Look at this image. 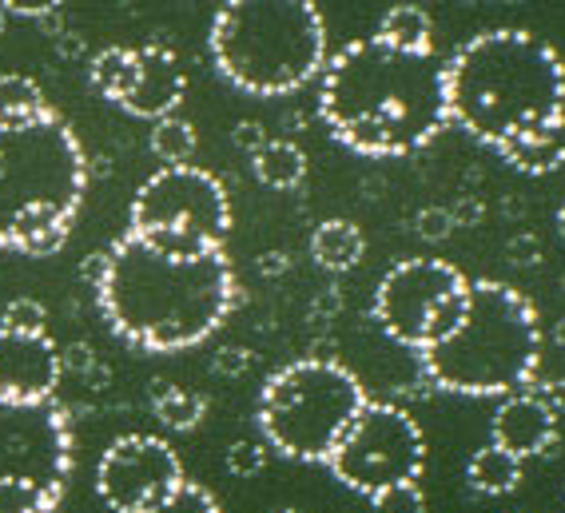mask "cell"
<instances>
[{
    "instance_id": "6da1fadb",
    "label": "cell",
    "mask_w": 565,
    "mask_h": 513,
    "mask_svg": "<svg viewBox=\"0 0 565 513\" xmlns=\"http://www.w3.org/2000/svg\"><path fill=\"white\" fill-rule=\"evenodd\" d=\"M96 302L116 339L136 351H192L220 331L239 302L227 252L172 255L124 232L104 252Z\"/></svg>"
},
{
    "instance_id": "7a4b0ae2",
    "label": "cell",
    "mask_w": 565,
    "mask_h": 513,
    "mask_svg": "<svg viewBox=\"0 0 565 513\" xmlns=\"http://www.w3.org/2000/svg\"><path fill=\"white\" fill-rule=\"evenodd\" d=\"M319 76V120L343 148L371 160L411 156L450 124L435 52H398L363 36L327 56Z\"/></svg>"
},
{
    "instance_id": "3957f363",
    "label": "cell",
    "mask_w": 565,
    "mask_h": 513,
    "mask_svg": "<svg viewBox=\"0 0 565 513\" xmlns=\"http://www.w3.org/2000/svg\"><path fill=\"white\" fill-rule=\"evenodd\" d=\"M446 120L502 148L518 136L565 131V64L525 29L478 32L443 64Z\"/></svg>"
},
{
    "instance_id": "277c9868",
    "label": "cell",
    "mask_w": 565,
    "mask_h": 513,
    "mask_svg": "<svg viewBox=\"0 0 565 513\" xmlns=\"http://www.w3.org/2000/svg\"><path fill=\"white\" fill-rule=\"evenodd\" d=\"M88 192V156L61 111L0 124V252L49 259L68 243Z\"/></svg>"
},
{
    "instance_id": "5b68a950",
    "label": "cell",
    "mask_w": 565,
    "mask_h": 513,
    "mask_svg": "<svg viewBox=\"0 0 565 513\" xmlns=\"http://www.w3.org/2000/svg\"><path fill=\"white\" fill-rule=\"evenodd\" d=\"M418 363L426 383L446 394L494 398L525 391L542 363V322L534 302L510 282L475 279L458 331L418 354Z\"/></svg>"
},
{
    "instance_id": "8992f818",
    "label": "cell",
    "mask_w": 565,
    "mask_h": 513,
    "mask_svg": "<svg viewBox=\"0 0 565 513\" xmlns=\"http://www.w3.org/2000/svg\"><path fill=\"white\" fill-rule=\"evenodd\" d=\"M207 49L232 88L291 96L323 72L327 24L315 0H223Z\"/></svg>"
},
{
    "instance_id": "52a82bcc",
    "label": "cell",
    "mask_w": 565,
    "mask_h": 513,
    "mask_svg": "<svg viewBox=\"0 0 565 513\" xmlns=\"http://www.w3.org/2000/svg\"><path fill=\"white\" fill-rule=\"evenodd\" d=\"M371 403L363 383L339 359H295L259 391L255 423L263 442L291 462H323Z\"/></svg>"
},
{
    "instance_id": "ba28073f",
    "label": "cell",
    "mask_w": 565,
    "mask_h": 513,
    "mask_svg": "<svg viewBox=\"0 0 565 513\" xmlns=\"http://www.w3.org/2000/svg\"><path fill=\"white\" fill-rule=\"evenodd\" d=\"M128 232L172 255L223 252V239L232 232L227 188L195 163L160 168L131 195Z\"/></svg>"
},
{
    "instance_id": "9c48e42d",
    "label": "cell",
    "mask_w": 565,
    "mask_h": 513,
    "mask_svg": "<svg viewBox=\"0 0 565 513\" xmlns=\"http://www.w3.org/2000/svg\"><path fill=\"white\" fill-rule=\"evenodd\" d=\"M470 302V279L446 259H403L374 287L371 314L386 339L430 351L458 331Z\"/></svg>"
},
{
    "instance_id": "30bf717a",
    "label": "cell",
    "mask_w": 565,
    "mask_h": 513,
    "mask_svg": "<svg viewBox=\"0 0 565 513\" xmlns=\"http://www.w3.org/2000/svg\"><path fill=\"white\" fill-rule=\"evenodd\" d=\"M327 466L347 490L363 493V498L386 490V485L418 482L426 466L423 426L414 423L403 406L366 403L347 438L327 458Z\"/></svg>"
},
{
    "instance_id": "8fae6325",
    "label": "cell",
    "mask_w": 565,
    "mask_h": 513,
    "mask_svg": "<svg viewBox=\"0 0 565 513\" xmlns=\"http://www.w3.org/2000/svg\"><path fill=\"white\" fill-rule=\"evenodd\" d=\"M76 466L72 418L56 398L0 394V482H32L61 493Z\"/></svg>"
},
{
    "instance_id": "7c38bea8",
    "label": "cell",
    "mask_w": 565,
    "mask_h": 513,
    "mask_svg": "<svg viewBox=\"0 0 565 513\" xmlns=\"http://www.w3.org/2000/svg\"><path fill=\"white\" fill-rule=\"evenodd\" d=\"M180 453L156 434H124L96 466V493L111 513H143L183 482Z\"/></svg>"
},
{
    "instance_id": "4fadbf2b",
    "label": "cell",
    "mask_w": 565,
    "mask_h": 513,
    "mask_svg": "<svg viewBox=\"0 0 565 513\" xmlns=\"http://www.w3.org/2000/svg\"><path fill=\"white\" fill-rule=\"evenodd\" d=\"M61 378V346L49 334H21L0 327V394L29 403L56 398Z\"/></svg>"
},
{
    "instance_id": "5bb4252c",
    "label": "cell",
    "mask_w": 565,
    "mask_h": 513,
    "mask_svg": "<svg viewBox=\"0 0 565 513\" xmlns=\"http://www.w3.org/2000/svg\"><path fill=\"white\" fill-rule=\"evenodd\" d=\"M183 92H188V76H183L180 56L168 44H143L136 49V81L116 108H124L136 120L156 124L163 116H175Z\"/></svg>"
},
{
    "instance_id": "9a60e30c",
    "label": "cell",
    "mask_w": 565,
    "mask_h": 513,
    "mask_svg": "<svg viewBox=\"0 0 565 513\" xmlns=\"http://www.w3.org/2000/svg\"><path fill=\"white\" fill-rule=\"evenodd\" d=\"M490 442L514 458H542L557 442V414L545 406L537 391H518L502 398L490 423Z\"/></svg>"
},
{
    "instance_id": "2e32d148",
    "label": "cell",
    "mask_w": 565,
    "mask_h": 513,
    "mask_svg": "<svg viewBox=\"0 0 565 513\" xmlns=\"http://www.w3.org/2000/svg\"><path fill=\"white\" fill-rule=\"evenodd\" d=\"M363 252H366V239L351 220H323L311 232V259L319 263L323 271H334V275L351 271V267H359Z\"/></svg>"
},
{
    "instance_id": "e0dca14e",
    "label": "cell",
    "mask_w": 565,
    "mask_h": 513,
    "mask_svg": "<svg viewBox=\"0 0 565 513\" xmlns=\"http://www.w3.org/2000/svg\"><path fill=\"white\" fill-rule=\"evenodd\" d=\"M252 171L271 192H295L307 180V151L295 140H267L252 156Z\"/></svg>"
},
{
    "instance_id": "ac0fdd59",
    "label": "cell",
    "mask_w": 565,
    "mask_h": 513,
    "mask_svg": "<svg viewBox=\"0 0 565 513\" xmlns=\"http://www.w3.org/2000/svg\"><path fill=\"white\" fill-rule=\"evenodd\" d=\"M505 163L522 175H550L565 163V131H537V136H518V140L498 148Z\"/></svg>"
},
{
    "instance_id": "d6986e66",
    "label": "cell",
    "mask_w": 565,
    "mask_h": 513,
    "mask_svg": "<svg viewBox=\"0 0 565 513\" xmlns=\"http://www.w3.org/2000/svg\"><path fill=\"white\" fill-rule=\"evenodd\" d=\"M374 36L398 52H435V21L418 4H394L379 21Z\"/></svg>"
},
{
    "instance_id": "ffe728a7",
    "label": "cell",
    "mask_w": 565,
    "mask_h": 513,
    "mask_svg": "<svg viewBox=\"0 0 565 513\" xmlns=\"http://www.w3.org/2000/svg\"><path fill=\"white\" fill-rule=\"evenodd\" d=\"M466 478H470V485L482 498H505V493H514L518 482H522V458L498 450L494 442H486L470 458V466H466Z\"/></svg>"
},
{
    "instance_id": "44dd1931",
    "label": "cell",
    "mask_w": 565,
    "mask_h": 513,
    "mask_svg": "<svg viewBox=\"0 0 565 513\" xmlns=\"http://www.w3.org/2000/svg\"><path fill=\"white\" fill-rule=\"evenodd\" d=\"M152 414L156 423L168 426L175 434H188L203 423V414H207V398L188 386H172V383H156L152 386Z\"/></svg>"
},
{
    "instance_id": "7402d4cb",
    "label": "cell",
    "mask_w": 565,
    "mask_h": 513,
    "mask_svg": "<svg viewBox=\"0 0 565 513\" xmlns=\"http://www.w3.org/2000/svg\"><path fill=\"white\" fill-rule=\"evenodd\" d=\"M131 81H136V49H120V44H111V49L96 52L88 64V84L100 92L104 100L120 104L128 96Z\"/></svg>"
},
{
    "instance_id": "603a6c76",
    "label": "cell",
    "mask_w": 565,
    "mask_h": 513,
    "mask_svg": "<svg viewBox=\"0 0 565 513\" xmlns=\"http://www.w3.org/2000/svg\"><path fill=\"white\" fill-rule=\"evenodd\" d=\"M44 111H49V100H44L41 84L29 81V76H21V72L0 76V124L41 120Z\"/></svg>"
},
{
    "instance_id": "cb8c5ba5",
    "label": "cell",
    "mask_w": 565,
    "mask_h": 513,
    "mask_svg": "<svg viewBox=\"0 0 565 513\" xmlns=\"http://www.w3.org/2000/svg\"><path fill=\"white\" fill-rule=\"evenodd\" d=\"M152 156L163 168H180V163H192L195 156V128L183 116H163L152 124Z\"/></svg>"
},
{
    "instance_id": "d4e9b609",
    "label": "cell",
    "mask_w": 565,
    "mask_h": 513,
    "mask_svg": "<svg viewBox=\"0 0 565 513\" xmlns=\"http://www.w3.org/2000/svg\"><path fill=\"white\" fill-rule=\"evenodd\" d=\"M61 505V493L32 482H0V513H44Z\"/></svg>"
},
{
    "instance_id": "484cf974",
    "label": "cell",
    "mask_w": 565,
    "mask_h": 513,
    "mask_svg": "<svg viewBox=\"0 0 565 513\" xmlns=\"http://www.w3.org/2000/svg\"><path fill=\"white\" fill-rule=\"evenodd\" d=\"M143 513H223V510H220V502H215L212 490H203L200 482L183 478L163 502H156L152 510H143Z\"/></svg>"
},
{
    "instance_id": "4316f807",
    "label": "cell",
    "mask_w": 565,
    "mask_h": 513,
    "mask_svg": "<svg viewBox=\"0 0 565 513\" xmlns=\"http://www.w3.org/2000/svg\"><path fill=\"white\" fill-rule=\"evenodd\" d=\"M0 327L4 331H21V334H49V311H44L41 299H12L0 314Z\"/></svg>"
},
{
    "instance_id": "83f0119b",
    "label": "cell",
    "mask_w": 565,
    "mask_h": 513,
    "mask_svg": "<svg viewBox=\"0 0 565 513\" xmlns=\"http://www.w3.org/2000/svg\"><path fill=\"white\" fill-rule=\"evenodd\" d=\"M371 505L374 513H426V493L418 490V482H398L371 493Z\"/></svg>"
},
{
    "instance_id": "f1b7e54d",
    "label": "cell",
    "mask_w": 565,
    "mask_h": 513,
    "mask_svg": "<svg viewBox=\"0 0 565 513\" xmlns=\"http://www.w3.org/2000/svg\"><path fill=\"white\" fill-rule=\"evenodd\" d=\"M267 470V446L252 442V438H239V442L227 446V473L232 478H259Z\"/></svg>"
},
{
    "instance_id": "f546056e",
    "label": "cell",
    "mask_w": 565,
    "mask_h": 513,
    "mask_svg": "<svg viewBox=\"0 0 565 513\" xmlns=\"http://www.w3.org/2000/svg\"><path fill=\"white\" fill-rule=\"evenodd\" d=\"M455 215H450V207L446 203H426L423 212L414 215V235L426 243H446L450 235H455Z\"/></svg>"
},
{
    "instance_id": "4dcf8cb0",
    "label": "cell",
    "mask_w": 565,
    "mask_h": 513,
    "mask_svg": "<svg viewBox=\"0 0 565 513\" xmlns=\"http://www.w3.org/2000/svg\"><path fill=\"white\" fill-rule=\"evenodd\" d=\"M505 263L510 267H537L542 263V239L534 232H518L505 239Z\"/></svg>"
},
{
    "instance_id": "1f68e13d",
    "label": "cell",
    "mask_w": 565,
    "mask_h": 513,
    "mask_svg": "<svg viewBox=\"0 0 565 513\" xmlns=\"http://www.w3.org/2000/svg\"><path fill=\"white\" fill-rule=\"evenodd\" d=\"M255 354L247 351V346H220V351L212 354V371L220 374V378H243V374L252 371Z\"/></svg>"
},
{
    "instance_id": "d6a6232c",
    "label": "cell",
    "mask_w": 565,
    "mask_h": 513,
    "mask_svg": "<svg viewBox=\"0 0 565 513\" xmlns=\"http://www.w3.org/2000/svg\"><path fill=\"white\" fill-rule=\"evenodd\" d=\"M61 366L64 371H72V374H84L88 378L92 371H96V351H92L88 342H72V346H64L61 351Z\"/></svg>"
},
{
    "instance_id": "836d02e7",
    "label": "cell",
    "mask_w": 565,
    "mask_h": 513,
    "mask_svg": "<svg viewBox=\"0 0 565 513\" xmlns=\"http://www.w3.org/2000/svg\"><path fill=\"white\" fill-rule=\"evenodd\" d=\"M339 314H343V291L327 287V291L311 302V322H315V327H331Z\"/></svg>"
},
{
    "instance_id": "e575fe53",
    "label": "cell",
    "mask_w": 565,
    "mask_h": 513,
    "mask_svg": "<svg viewBox=\"0 0 565 513\" xmlns=\"http://www.w3.org/2000/svg\"><path fill=\"white\" fill-rule=\"evenodd\" d=\"M267 140H271V136L263 131V124H259V120H239V124L232 128V143H235L239 151H247V156H255V151H259Z\"/></svg>"
},
{
    "instance_id": "d590c367",
    "label": "cell",
    "mask_w": 565,
    "mask_h": 513,
    "mask_svg": "<svg viewBox=\"0 0 565 513\" xmlns=\"http://www.w3.org/2000/svg\"><path fill=\"white\" fill-rule=\"evenodd\" d=\"M64 0H0V9H4V17H32V21H36V17H49V12H56L61 9Z\"/></svg>"
},
{
    "instance_id": "8d00e7d4",
    "label": "cell",
    "mask_w": 565,
    "mask_h": 513,
    "mask_svg": "<svg viewBox=\"0 0 565 513\" xmlns=\"http://www.w3.org/2000/svg\"><path fill=\"white\" fill-rule=\"evenodd\" d=\"M450 215H455V227H478L486 215V203L478 195H462V200L450 203Z\"/></svg>"
},
{
    "instance_id": "74e56055",
    "label": "cell",
    "mask_w": 565,
    "mask_h": 513,
    "mask_svg": "<svg viewBox=\"0 0 565 513\" xmlns=\"http://www.w3.org/2000/svg\"><path fill=\"white\" fill-rule=\"evenodd\" d=\"M255 271H259L263 279H279V275L291 271V255L287 252H263L259 259H255Z\"/></svg>"
},
{
    "instance_id": "f35d334b",
    "label": "cell",
    "mask_w": 565,
    "mask_h": 513,
    "mask_svg": "<svg viewBox=\"0 0 565 513\" xmlns=\"http://www.w3.org/2000/svg\"><path fill=\"white\" fill-rule=\"evenodd\" d=\"M537 394H542L545 406H550L554 414H565V378H557V383H545Z\"/></svg>"
},
{
    "instance_id": "ab89813d",
    "label": "cell",
    "mask_w": 565,
    "mask_h": 513,
    "mask_svg": "<svg viewBox=\"0 0 565 513\" xmlns=\"http://www.w3.org/2000/svg\"><path fill=\"white\" fill-rule=\"evenodd\" d=\"M550 339H554L557 346H565V314H562V319L554 322V331H550Z\"/></svg>"
},
{
    "instance_id": "60d3db41",
    "label": "cell",
    "mask_w": 565,
    "mask_h": 513,
    "mask_svg": "<svg viewBox=\"0 0 565 513\" xmlns=\"http://www.w3.org/2000/svg\"><path fill=\"white\" fill-rule=\"evenodd\" d=\"M557 235H562V239H565V203H562V207H557Z\"/></svg>"
},
{
    "instance_id": "b9f144b4",
    "label": "cell",
    "mask_w": 565,
    "mask_h": 513,
    "mask_svg": "<svg viewBox=\"0 0 565 513\" xmlns=\"http://www.w3.org/2000/svg\"><path fill=\"white\" fill-rule=\"evenodd\" d=\"M505 212H510V215H522V200H505Z\"/></svg>"
},
{
    "instance_id": "7bdbcfd3",
    "label": "cell",
    "mask_w": 565,
    "mask_h": 513,
    "mask_svg": "<svg viewBox=\"0 0 565 513\" xmlns=\"http://www.w3.org/2000/svg\"><path fill=\"white\" fill-rule=\"evenodd\" d=\"M275 513H307V510H299V505H287V510H275Z\"/></svg>"
},
{
    "instance_id": "ee69618b",
    "label": "cell",
    "mask_w": 565,
    "mask_h": 513,
    "mask_svg": "<svg viewBox=\"0 0 565 513\" xmlns=\"http://www.w3.org/2000/svg\"><path fill=\"white\" fill-rule=\"evenodd\" d=\"M494 4H525V0H494Z\"/></svg>"
},
{
    "instance_id": "f6af8a7d",
    "label": "cell",
    "mask_w": 565,
    "mask_h": 513,
    "mask_svg": "<svg viewBox=\"0 0 565 513\" xmlns=\"http://www.w3.org/2000/svg\"><path fill=\"white\" fill-rule=\"evenodd\" d=\"M0 36H4V9H0Z\"/></svg>"
},
{
    "instance_id": "bcb514c9",
    "label": "cell",
    "mask_w": 565,
    "mask_h": 513,
    "mask_svg": "<svg viewBox=\"0 0 565 513\" xmlns=\"http://www.w3.org/2000/svg\"><path fill=\"white\" fill-rule=\"evenodd\" d=\"M44 513H61V505H56V510H44Z\"/></svg>"
},
{
    "instance_id": "7dc6e473",
    "label": "cell",
    "mask_w": 565,
    "mask_h": 513,
    "mask_svg": "<svg viewBox=\"0 0 565 513\" xmlns=\"http://www.w3.org/2000/svg\"><path fill=\"white\" fill-rule=\"evenodd\" d=\"M562 291H565V275H562Z\"/></svg>"
}]
</instances>
